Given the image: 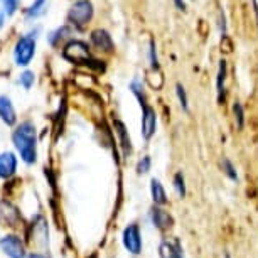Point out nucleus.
I'll use <instances>...</instances> for the list:
<instances>
[{"label": "nucleus", "instance_id": "f257e3e1", "mask_svg": "<svg viewBox=\"0 0 258 258\" xmlns=\"http://www.w3.org/2000/svg\"><path fill=\"white\" fill-rule=\"evenodd\" d=\"M12 142L19 155L26 164H34L37 160V134L31 121H24L12 132Z\"/></svg>", "mask_w": 258, "mask_h": 258}, {"label": "nucleus", "instance_id": "f03ea898", "mask_svg": "<svg viewBox=\"0 0 258 258\" xmlns=\"http://www.w3.org/2000/svg\"><path fill=\"white\" fill-rule=\"evenodd\" d=\"M62 57L66 61L73 62V64H86L95 70H103L105 64H101V61L93 59L90 51V46L83 41H70L62 49Z\"/></svg>", "mask_w": 258, "mask_h": 258}, {"label": "nucleus", "instance_id": "7ed1b4c3", "mask_svg": "<svg viewBox=\"0 0 258 258\" xmlns=\"http://www.w3.org/2000/svg\"><path fill=\"white\" fill-rule=\"evenodd\" d=\"M34 54H36V34L31 32L17 41L14 47V59L17 66H27L31 64Z\"/></svg>", "mask_w": 258, "mask_h": 258}, {"label": "nucleus", "instance_id": "20e7f679", "mask_svg": "<svg viewBox=\"0 0 258 258\" xmlns=\"http://www.w3.org/2000/svg\"><path fill=\"white\" fill-rule=\"evenodd\" d=\"M93 12L95 9L90 0H78V2L73 4L70 12H68V22L71 26L81 29L93 19Z\"/></svg>", "mask_w": 258, "mask_h": 258}, {"label": "nucleus", "instance_id": "39448f33", "mask_svg": "<svg viewBox=\"0 0 258 258\" xmlns=\"http://www.w3.org/2000/svg\"><path fill=\"white\" fill-rule=\"evenodd\" d=\"M121 241H123L125 250L132 255H140L144 248V241H142V233H140V228L137 223H132L123 230V235H121Z\"/></svg>", "mask_w": 258, "mask_h": 258}, {"label": "nucleus", "instance_id": "423d86ee", "mask_svg": "<svg viewBox=\"0 0 258 258\" xmlns=\"http://www.w3.org/2000/svg\"><path fill=\"white\" fill-rule=\"evenodd\" d=\"M0 250L9 258H26V245L17 235H6L0 238Z\"/></svg>", "mask_w": 258, "mask_h": 258}, {"label": "nucleus", "instance_id": "0eeeda50", "mask_svg": "<svg viewBox=\"0 0 258 258\" xmlns=\"http://www.w3.org/2000/svg\"><path fill=\"white\" fill-rule=\"evenodd\" d=\"M140 106H142V130H140V134H142L144 140H150L154 137L155 128H157V113L149 103Z\"/></svg>", "mask_w": 258, "mask_h": 258}, {"label": "nucleus", "instance_id": "6e6552de", "mask_svg": "<svg viewBox=\"0 0 258 258\" xmlns=\"http://www.w3.org/2000/svg\"><path fill=\"white\" fill-rule=\"evenodd\" d=\"M149 216H150L152 225L157 228L159 231H167L174 225V220H172V216L169 214V211H165V209H162L160 206H154L152 209H150Z\"/></svg>", "mask_w": 258, "mask_h": 258}, {"label": "nucleus", "instance_id": "1a4fd4ad", "mask_svg": "<svg viewBox=\"0 0 258 258\" xmlns=\"http://www.w3.org/2000/svg\"><path fill=\"white\" fill-rule=\"evenodd\" d=\"M90 39H91V44L101 52H113L115 49L113 39H111L110 32L105 31V29H95V31L91 32Z\"/></svg>", "mask_w": 258, "mask_h": 258}, {"label": "nucleus", "instance_id": "9d476101", "mask_svg": "<svg viewBox=\"0 0 258 258\" xmlns=\"http://www.w3.org/2000/svg\"><path fill=\"white\" fill-rule=\"evenodd\" d=\"M0 120L7 126H14L17 123V113L12 105V100L7 95H0Z\"/></svg>", "mask_w": 258, "mask_h": 258}, {"label": "nucleus", "instance_id": "9b49d317", "mask_svg": "<svg viewBox=\"0 0 258 258\" xmlns=\"http://www.w3.org/2000/svg\"><path fill=\"white\" fill-rule=\"evenodd\" d=\"M17 170V157L14 152L0 154V179H11Z\"/></svg>", "mask_w": 258, "mask_h": 258}, {"label": "nucleus", "instance_id": "f8f14e48", "mask_svg": "<svg viewBox=\"0 0 258 258\" xmlns=\"http://www.w3.org/2000/svg\"><path fill=\"white\" fill-rule=\"evenodd\" d=\"M113 128H115V134L118 135V139H120V145H121V149H123V152L130 154L132 152V140H130L128 130H126L125 123L118 118H113Z\"/></svg>", "mask_w": 258, "mask_h": 258}, {"label": "nucleus", "instance_id": "ddd939ff", "mask_svg": "<svg viewBox=\"0 0 258 258\" xmlns=\"http://www.w3.org/2000/svg\"><path fill=\"white\" fill-rule=\"evenodd\" d=\"M150 196H152V201L155 203V206H165V204L169 203L167 192H165L162 182L155 177L150 181Z\"/></svg>", "mask_w": 258, "mask_h": 258}, {"label": "nucleus", "instance_id": "4468645a", "mask_svg": "<svg viewBox=\"0 0 258 258\" xmlns=\"http://www.w3.org/2000/svg\"><path fill=\"white\" fill-rule=\"evenodd\" d=\"M159 253H160V258H184L182 248L179 245V241L164 240L159 246Z\"/></svg>", "mask_w": 258, "mask_h": 258}, {"label": "nucleus", "instance_id": "2eb2a0df", "mask_svg": "<svg viewBox=\"0 0 258 258\" xmlns=\"http://www.w3.org/2000/svg\"><path fill=\"white\" fill-rule=\"evenodd\" d=\"M225 80H226V61L221 59L218 66V78H216V88H218V100H225Z\"/></svg>", "mask_w": 258, "mask_h": 258}, {"label": "nucleus", "instance_id": "dca6fc26", "mask_svg": "<svg viewBox=\"0 0 258 258\" xmlns=\"http://www.w3.org/2000/svg\"><path fill=\"white\" fill-rule=\"evenodd\" d=\"M221 169H223V174L230 179V181H233V182H238V170H236V167H235V164L231 162L230 159L228 157H223V160H221Z\"/></svg>", "mask_w": 258, "mask_h": 258}, {"label": "nucleus", "instance_id": "f3484780", "mask_svg": "<svg viewBox=\"0 0 258 258\" xmlns=\"http://www.w3.org/2000/svg\"><path fill=\"white\" fill-rule=\"evenodd\" d=\"M46 9H47V0H34V2L31 4V7L26 11V16L31 17V19L39 17L46 12Z\"/></svg>", "mask_w": 258, "mask_h": 258}, {"label": "nucleus", "instance_id": "a211bd4d", "mask_svg": "<svg viewBox=\"0 0 258 258\" xmlns=\"http://www.w3.org/2000/svg\"><path fill=\"white\" fill-rule=\"evenodd\" d=\"M233 113H235V121H236L238 130H243V126H245V110H243L240 101H235V105H233Z\"/></svg>", "mask_w": 258, "mask_h": 258}, {"label": "nucleus", "instance_id": "6ab92c4d", "mask_svg": "<svg viewBox=\"0 0 258 258\" xmlns=\"http://www.w3.org/2000/svg\"><path fill=\"white\" fill-rule=\"evenodd\" d=\"M174 189H176L177 196L181 199L186 196V179H184L182 172H177L176 176H174Z\"/></svg>", "mask_w": 258, "mask_h": 258}, {"label": "nucleus", "instance_id": "aec40b11", "mask_svg": "<svg viewBox=\"0 0 258 258\" xmlns=\"http://www.w3.org/2000/svg\"><path fill=\"white\" fill-rule=\"evenodd\" d=\"M34 73L32 71H24L21 73V76H19V83L24 86V90H31L32 85H34Z\"/></svg>", "mask_w": 258, "mask_h": 258}, {"label": "nucleus", "instance_id": "412c9836", "mask_svg": "<svg viewBox=\"0 0 258 258\" xmlns=\"http://www.w3.org/2000/svg\"><path fill=\"white\" fill-rule=\"evenodd\" d=\"M149 54H150V68H152L154 71H157L159 70V57H157V47H155V41H154V39L150 41Z\"/></svg>", "mask_w": 258, "mask_h": 258}, {"label": "nucleus", "instance_id": "4be33fe9", "mask_svg": "<svg viewBox=\"0 0 258 258\" xmlns=\"http://www.w3.org/2000/svg\"><path fill=\"white\" fill-rule=\"evenodd\" d=\"M68 31H70V29H68V27L64 26V27H59V29H57V31H54V32H51V34H49V44H51V46H56L59 39L66 37Z\"/></svg>", "mask_w": 258, "mask_h": 258}, {"label": "nucleus", "instance_id": "5701e85b", "mask_svg": "<svg viewBox=\"0 0 258 258\" xmlns=\"http://www.w3.org/2000/svg\"><path fill=\"white\" fill-rule=\"evenodd\" d=\"M176 91H177V98L179 101H181V106L182 110H189V100H187V95H186V90H184V86L179 83V85L176 86Z\"/></svg>", "mask_w": 258, "mask_h": 258}, {"label": "nucleus", "instance_id": "b1692460", "mask_svg": "<svg viewBox=\"0 0 258 258\" xmlns=\"http://www.w3.org/2000/svg\"><path fill=\"white\" fill-rule=\"evenodd\" d=\"M150 165H152V160H150L149 155H145V157H142L139 160L137 164V172L139 174H147L150 170Z\"/></svg>", "mask_w": 258, "mask_h": 258}, {"label": "nucleus", "instance_id": "393cba45", "mask_svg": "<svg viewBox=\"0 0 258 258\" xmlns=\"http://www.w3.org/2000/svg\"><path fill=\"white\" fill-rule=\"evenodd\" d=\"M0 4H2L6 16H12L17 9V0H0Z\"/></svg>", "mask_w": 258, "mask_h": 258}, {"label": "nucleus", "instance_id": "a878e982", "mask_svg": "<svg viewBox=\"0 0 258 258\" xmlns=\"http://www.w3.org/2000/svg\"><path fill=\"white\" fill-rule=\"evenodd\" d=\"M4 19H6V12H4V7H2V4H0V27L4 26Z\"/></svg>", "mask_w": 258, "mask_h": 258}, {"label": "nucleus", "instance_id": "bb28decb", "mask_svg": "<svg viewBox=\"0 0 258 258\" xmlns=\"http://www.w3.org/2000/svg\"><path fill=\"white\" fill-rule=\"evenodd\" d=\"M174 2H176V6H177L179 11H184V9H186V4H184V0H174Z\"/></svg>", "mask_w": 258, "mask_h": 258}, {"label": "nucleus", "instance_id": "cd10ccee", "mask_svg": "<svg viewBox=\"0 0 258 258\" xmlns=\"http://www.w3.org/2000/svg\"><path fill=\"white\" fill-rule=\"evenodd\" d=\"M26 258H46L44 255H41V253H31L29 256H26Z\"/></svg>", "mask_w": 258, "mask_h": 258}]
</instances>
